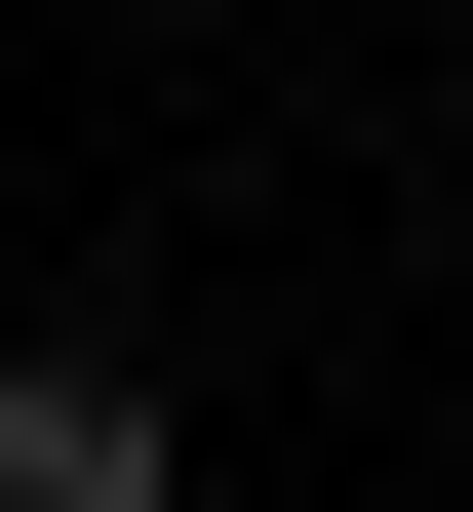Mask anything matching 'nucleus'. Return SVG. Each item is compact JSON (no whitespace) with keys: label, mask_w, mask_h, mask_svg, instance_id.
<instances>
[{"label":"nucleus","mask_w":473,"mask_h":512,"mask_svg":"<svg viewBox=\"0 0 473 512\" xmlns=\"http://www.w3.org/2000/svg\"><path fill=\"white\" fill-rule=\"evenodd\" d=\"M158 473H198V434H158L119 355H0V512H158Z\"/></svg>","instance_id":"1"}]
</instances>
